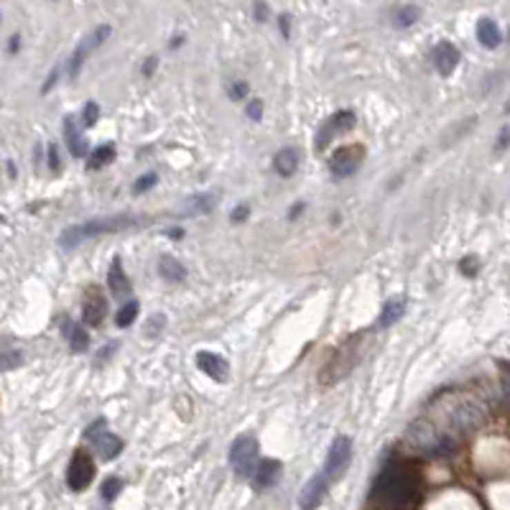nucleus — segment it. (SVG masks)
Wrapping results in <instances>:
<instances>
[{"mask_svg":"<svg viewBox=\"0 0 510 510\" xmlns=\"http://www.w3.org/2000/svg\"><path fill=\"white\" fill-rule=\"evenodd\" d=\"M159 273H161V278H166V281H171V284H179V281H184L186 278V268L182 266L176 258H171V255H161Z\"/></svg>","mask_w":510,"mask_h":510,"instance_id":"4be33fe9","label":"nucleus"},{"mask_svg":"<svg viewBox=\"0 0 510 510\" xmlns=\"http://www.w3.org/2000/svg\"><path fill=\"white\" fill-rule=\"evenodd\" d=\"M418 16H421V8H418V6H401V8H395V13H393V26L395 28H411V26L418 21Z\"/></svg>","mask_w":510,"mask_h":510,"instance_id":"a878e982","label":"nucleus"},{"mask_svg":"<svg viewBox=\"0 0 510 510\" xmlns=\"http://www.w3.org/2000/svg\"><path fill=\"white\" fill-rule=\"evenodd\" d=\"M18 46H21V36H13V39H10V43H8V51H10V54H16Z\"/></svg>","mask_w":510,"mask_h":510,"instance_id":"37998d69","label":"nucleus"},{"mask_svg":"<svg viewBox=\"0 0 510 510\" xmlns=\"http://www.w3.org/2000/svg\"><path fill=\"white\" fill-rule=\"evenodd\" d=\"M64 138H67L69 153H72L75 159L87 156V143H84V138L79 135V130H77V120L72 115L64 117Z\"/></svg>","mask_w":510,"mask_h":510,"instance_id":"a211bd4d","label":"nucleus"},{"mask_svg":"<svg viewBox=\"0 0 510 510\" xmlns=\"http://www.w3.org/2000/svg\"><path fill=\"white\" fill-rule=\"evenodd\" d=\"M406 314V302L403 299H393V302H388L380 311V317H377V329H385V326H393L398 319Z\"/></svg>","mask_w":510,"mask_h":510,"instance_id":"5701e85b","label":"nucleus"},{"mask_svg":"<svg viewBox=\"0 0 510 510\" xmlns=\"http://www.w3.org/2000/svg\"><path fill=\"white\" fill-rule=\"evenodd\" d=\"M230 467L235 469V475L251 480L255 467H258V442H255V436L243 434L235 439L233 447H230Z\"/></svg>","mask_w":510,"mask_h":510,"instance_id":"20e7f679","label":"nucleus"},{"mask_svg":"<svg viewBox=\"0 0 510 510\" xmlns=\"http://www.w3.org/2000/svg\"><path fill=\"white\" fill-rule=\"evenodd\" d=\"M120 490H123V480H120V477H108V480L102 482V490H100L102 500L112 502L117 495H120Z\"/></svg>","mask_w":510,"mask_h":510,"instance_id":"cd10ccee","label":"nucleus"},{"mask_svg":"<svg viewBox=\"0 0 510 510\" xmlns=\"http://www.w3.org/2000/svg\"><path fill=\"white\" fill-rule=\"evenodd\" d=\"M138 309H141V304L135 302V299L126 302L123 306H120V311L115 314V324L117 326H130L135 322V317H138Z\"/></svg>","mask_w":510,"mask_h":510,"instance_id":"bb28decb","label":"nucleus"},{"mask_svg":"<svg viewBox=\"0 0 510 510\" xmlns=\"http://www.w3.org/2000/svg\"><path fill=\"white\" fill-rule=\"evenodd\" d=\"M135 222H141V217H135V215H115V217H105V219H90V222H84V225H75L64 230L61 237H59V245L61 248H77V245L87 240V237H97V235H110V233H120V230H128V227H133Z\"/></svg>","mask_w":510,"mask_h":510,"instance_id":"f03ea898","label":"nucleus"},{"mask_svg":"<svg viewBox=\"0 0 510 510\" xmlns=\"http://www.w3.org/2000/svg\"><path fill=\"white\" fill-rule=\"evenodd\" d=\"M266 16H268V8L263 6V3H258V6H255V18H258L260 23H263V21H266Z\"/></svg>","mask_w":510,"mask_h":510,"instance_id":"a19ab883","label":"nucleus"},{"mask_svg":"<svg viewBox=\"0 0 510 510\" xmlns=\"http://www.w3.org/2000/svg\"><path fill=\"white\" fill-rule=\"evenodd\" d=\"M418 495V477L409 464H388L373 482L370 500L383 510H406Z\"/></svg>","mask_w":510,"mask_h":510,"instance_id":"f257e3e1","label":"nucleus"},{"mask_svg":"<svg viewBox=\"0 0 510 510\" xmlns=\"http://www.w3.org/2000/svg\"><path fill=\"white\" fill-rule=\"evenodd\" d=\"M302 212H304V202H296V207L288 212V219H296L299 215H302Z\"/></svg>","mask_w":510,"mask_h":510,"instance_id":"79ce46f5","label":"nucleus"},{"mask_svg":"<svg viewBox=\"0 0 510 510\" xmlns=\"http://www.w3.org/2000/svg\"><path fill=\"white\" fill-rule=\"evenodd\" d=\"M500 368H502V375L508 377V385H510V362H500Z\"/></svg>","mask_w":510,"mask_h":510,"instance_id":"a18cd8bd","label":"nucleus"},{"mask_svg":"<svg viewBox=\"0 0 510 510\" xmlns=\"http://www.w3.org/2000/svg\"><path fill=\"white\" fill-rule=\"evenodd\" d=\"M108 36H110V26H97L92 34L87 36V39H84V41L77 46V51L72 54V59H69V77H72V79L79 75L84 59L90 57V54H92L97 46H102V41H108Z\"/></svg>","mask_w":510,"mask_h":510,"instance_id":"9d476101","label":"nucleus"},{"mask_svg":"<svg viewBox=\"0 0 510 510\" xmlns=\"http://www.w3.org/2000/svg\"><path fill=\"white\" fill-rule=\"evenodd\" d=\"M406 442L413 452L429 454V457H442V454H452L454 452V442L449 436L436 434L434 426H429L424 421H416L411 424L409 431H406Z\"/></svg>","mask_w":510,"mask_h":510,"instance_id":"7ed1b4c3","label":"nucleus"},{"mask_svg":"<svg viewBox=\"0 0 510 510\" xmlns=\"http://www.w3.org/2000/svg\"><path fill=\"white\" fill-rule=\"evenodd\" d=\"M248 90H251V87H248V82H233L230 84V87H227V95H230V97H233V100H245V95H248Z\"/></svg>","mask_w":510,"mask_h":510,"instance_id":"473e14b6","label":"nucleus"},{"mask_svg":"<svg viewBox=\"0 0 510 510\" xmlns=\"http://www.w3.org/2000/svg\"><path fill=\"white\" fill-rule=\"evenodd\" d=\"M273 168H276V174L284 176V179L293 176L296 174V168H299V151H296V148H281V151L276 153V159H273Z\"/></svg>","mask_w":510,"mask_h":510,"instance_id":"aec40b11","label":"nucleus"},{"mask_svg":"<svg viewBox=\"0 0 510 510\" xmlns=\"http://www.w3.org/2000/svg\"><path fill=\"white\" fill-rule=\"evenodd\" d=\"M97 120H100V108H97V102H87L82 110V126L92 128V126H97Z\"/></svg>","mask_w":510,"mask_h":510,"instance_id":"c756f323","label":"nucleus"},{"mask_svg":"<svg viewBox=\"0 0 510 510\" xmlns=\"http://www.w3.org/2000/svg\"><path fill=\"white\" fill-rule=\"evenodd\" d=\"M49 168L57 174L59 168H61V161H59V151H57V143H49Z\"/></svg>","mask_w":510,"mask_h":510,"instance_id":"c9c22d12","label":"nucleus"},{"mask_svg":"<svg viewBox=\"0 0 510 510\" xmlns=\"http://www.w3.org/2000/svg\"><path fill=\"white\" fill-rule=\"evenodd\" d=\"M108 286H110V293H112V296H117V299H126L128 293H130V281H128V276L123 273L120 258H112V263H110Z\"/></svg>","mask_w":510,"mask_h":510,"instance_id":"f3484780","label":"nucleus"},{"mask_svg":"<svg viewBox=\"0 0 510 510\" xmlns=\"http://www.w3.org/2000/svg\"><path fill=\"white\" fill-rule=\"evenodd\" d=\"M156 61H159L156 57H148V59H146V64H143V75L151 77L153 72H156Z\"/></svg>","mask_w":510,"mask_h":510,"instance_id":"58836bf2","label":"nucleus"},{"mask_svg":"<svg viewBox=\"0 0 510 510\" xmlns=\"http://www.w3.org/2000/svg\"><path fill=\"white\" fill-rule=\"evenodd\" d=\"M352 128H355V112H350V110H340V112H335V115L326 120L324 126L319 128L317 148L319 151H324L326 146L332 143V138L347 133V130H352Z\"/></svg>","mask_w":510,"mask_h":510,"instance_id":"1a4fd4ad","label":"nucleus"},{"mask_svg":"<svg viewBox=\"0 0 510 510\" xmlns=\"http://www.w3.org/2000/svg\"><path fill=\"white\" fill-rule=\"evenodd\" d=\"M95 480V462L90 457L87 449H77L72 454V462H69L67 467V485L69 490H75V493H82L87 487L92 485Z\"/></svg>","mask_w":510,"mask_h":510,"instance_id":"423d86ee","label":"nucleus"},{"mask_svg":"<svg viewBox=\"0 0 510 510\" xmlns=\"http://www.w3.org/2000/svg\"><path fill=\"white\" fill-rule=\"evenodd\" d=\"M508 36H510V34H508Z\"/></svg>","mask_w":510,"mask_h":510,"instance_id":"49530a36","label":"nucleus"},{"mask_svg":"<svg viewBox=\"0 0 510 510\" xmlns=\"http://www.w3.org/2000/svg\"><path fill=\"white\" fill-rule=\"evenodd\" d=\"M161 324H164V317H161V314H159V317H153L151 319V324H146V335H159V332H161Z\"/></svg>","mask_w":510,"mask_h":510,"instance_id":"4c0bfd02","label":"nucleus"},{"mask_svg":"<svg viewBox=\"0 0 510 510\" xmlns=\"http://www.w3.org/2000/svg\"><path fill=\"white\" fill-rule=\"evenodd\" d=\"M510 146V126H505L498 135V146H495V151H505Z\"/></svg>","mask_w":510,"mask_h":510,"instance_id":"e433bc0d","label":"nucleus"},{"mask_svg":"<svg viewBox=\"0 0 510 510\" xmlns=\"http://www.w3.org/2000/svg\"><path fill=\"white\" fill-rule=\"evenodd\" d=\"M156 182H159V174H156V171H148V174H143L141 179L135 182V186H133V194H143V192H148V189H151V186L156 184Z\"/></svg>","mask_w":510,"mask_h":510,"instance_id":"7c9ffc66","label":"nucleus"},{"mask_svg":"<svg viewBox=\"0 0 510 510\" xmlns=\"http://www.w3.org/2000/svg\"><path fill=\"white\" fill-rule=\"evenodd\" d=\"M197 368L209 375L212 380H217V383H225L227 380V362L225 357H219L217 352H197Z\"/></svg>","mask_w":510,"mask_h":510,"instance_id":"2eb2a0df","label":"nucleus"},{"mask_svg":"<svg viewBox=\"0 0 510 510\" xmlns=\"http://www.w3.org/2000/svg\"><path fill=\"white\" fill-rule=\"evenodd\" d=\"M326 490H329V480H326L324 472L314 475L309 482L304 485L302 495H299V508H302V510H317L319 505L324 502Z\"/></svg>","mask_w":510,"mask_h":510,"instance_id":"f8f14e48","label":"nucleus"},{"mask_svg":"<svg viewBox=\"0 0 510 510\" xmlns=\"http://www.w3.org/2000/svg\"><path fill=\"white\" fill-rule=\"evenodd\" d=\"M61 335L69 340V347L75 352H84L87 347H90V335L84 332V326L75 324L72 319H64L61 322Z\"/></svg>","mask_w":510,"mask_h":510,"instance_id":"6ab92c4d","label":"nucleus"},{"mask_svg":"<svg viewBox=\"0 0 510 510\" xmlns=\"http://www.w3.org/2000/svg\"><path fill=\"white\" fill-rule=\"evenodd\" d=\"M251 217V204H237V207L233 209V215H230V219H233V222H245V219Z\"/></svg>","mask_w":510,"mask_h":510,"instance_id":"72a5a7b5","label":"nucleus"},{"mask_svg":"<svg viewBox=\"0 0 510 510\" xmlns=\"http://www.w3.org/2000/svg\"><path fill=\"white\" fill-rule=\"evenodd\" d=\"M215 194H197V197H192V199L186 202V207L179 212L182 217H192V215H204V212H212V207H215Z\"/></svg>","mask_w":510,"mask_h":510,"instance_id":"b1692460","label":"nucleus"},{"mask_svg":"<svg viewBox=\"0 0 510 510\" xmlns=\"http://www.w3.org/2000/svg\"><path fill=\"white\" fill-rule=\"evenodd\" d=\"M365 159V148L362 146H340L335 148L332 159H329V171L337 176V179H347L360 168Z\"/></svg>","mask_w":510,"mask_h":510,"instance_id":"6e6552de","label":"nucleus"},{"mask_svg":"<svg viewBox=\"0 0 510 510\" xmlns=\"http://www.w3.org/2000/svg\"><path fill=\"white\" fill-rule=\"evenodd\" d=\"M460 271H462V276L475 278V276H477V271H480V260H477L475 255H467V258H462Z\"/></svg>","mask_w":510,"mask_h":510,"instance_id":"2f4dec72","label":"nucleus"},{"mask_svg":"<svg viewBox=\"0 0 510 510\" xmlns=\"http://www.w3.org/2000/svg\"><path fill=\"white\" fill-rule=\"evenodd\" d=\"M102 426H105V418H97L92 426L84 431V439L95 444V449H97V454H100L102 460L110 462L115 460V457H120V452H123V439Z\"/></svg>","mask_w":510,"mask_h":510,"instance_id":"39448f33","label":"nucleus"},{"mask_svg":"<svg viewBox=\"0 0 510 510\" xmlns=\"http://www.w3.org/2000/svg\"><path fill=\"white\" fill-rule=\"evenodd\" d=\"M57 79H59V67L54 69V72H51V75H49V79H46V84H43V87H41V92H43V95L49 92L51 87H54V84H57Z\"/></svg>","mask_w":510,"mask_h":510,"instance_id":"ea45409f","label":"nucleus"},{"mask_svg":"<svg viewBox=\"0 0 510 510\" xmlns=\"http://www.w3.org/2000/svg\"><path fill=\"white\" fill-rule=\"evenodd\" d=\"M460 64V49L449 41H439L434 49V67L442 77H449Z\"/></svg>","mask_w":510,"mask_h":510,"instance_id":"4468645a","label":"nucleus"},{"mask_svg":"<svg viewBox=\"0 0 510 510\" xmlns=\"http://www.w3.org/2000/svg\"><path fill=\"white\" fill-rule=\"evenodd\" d=\"M352 460V439L350 436H337L329 452H326V462H324V475L326 480H340L344 475V469Z\"/></svg>","mask_w":510,"mask_h":510,"instance_id":"0eeeda50","label":"nucleus"},{"mask_svg":"<svg viewBox=\"0 0 510 510\" xmlns=\"http://www.w3.org/2000/svg\"><path fill=\"white\" fill-rule=\"evenodd\" d=\"M248 117L258 123L260 117H263V102H260V100H251V102H248Z\"/></svg>","mask_w":510,"mask_h":510,"instance_id":"f704fd0d","label":"nucleus"},{"mask_svg":"<svg viewBox=\"0 0 510 510\" xmlns=\"http://www.w3.org/2000/svg\"><path fill=\"white\" fill-rule=\"evenodd\" d=\"M281 34L284 39H288V16H281Z\"/></svg>","mask_w":510,"mask_h":510,"instance_id":"c03bdc74","label":"nucleus"},{"mask_svg":"<svg viewBox=\"0 0 510 510\" xmlns=\"http://www.w3.org/2000/svg\"><path fill=\"white\" fill-rule=\"evenodd\" d=\"M112 159H115V146H112V143L97 146V148L90 153V159H87V168H90V171H97V168L108 166Z\"/></svg>","mask_w":510,"mask_h":510,"instance_id":"393cba45","label":"nucleus"},{"mask_svg":"<svg viewBox=\"0 0 510 510\" xmlns=\"http://www.w3.org/2000/svg\"><path fill=\"white\" fill-rule=\"evenodd\" d=\"M477 39L485 49H498L500 46V28L495 23L493 18H482L477 23Z\"/></svg>","mask_w":510,"mask_h":510,"instance_id":"412c9836","label":"nucleus"},{"mask_svg":"<svg viewBox=\"0 0 510 510\" xmlns=\"http://www.w3.org/2000/svg\"><path fill=\"white\" fill-rule=\"evenodd\" d=\"M23 362V355L18 350H6L0 352V370H13Z\"/></svg>","mask_w":510,"mask_h":510,"instance_id":"c85d7f7f","label":"nucleus"},{"mask_svg":"<svg viewBox=\"0 0 510 510\" xmlns=\"http://www.w3.org/2000/svg\"><path fill=\"white\" fill-rule=\"evenodd\" d=\"M281 472H284V467H281L278 460H260L251 480L258 490H268V487H273L281 480Z\"/></svg>","mask_w":510,"mask_h":510,"instance_id":"dca6fc26","label":"nucleus"},{"mask_svg":"<svg viewBox=\"0 0 510 510\" xmlns=\"http://www.w3.org/2000/svg\"><path fill=\"white\" fill-rule=\"evenodd\" d=\"M449 421H452V426L457 429V431H475L477 426H482V421H485V411L480 409L477 403L464 401L452 411Z\"/></svg>","mask_w":510,"mask_h":510,"instance_id":"9b49d317","label":"nucleus"},{"mask_svg":"<svg viewBox=\"0 0 510 510\" xmlns=\"http://www.w3.org/2000/svg\"><path fill=\"white\" fill-rule=\"evenodd\" d=\"M108 314V302L97 288H90L87 299H84V309H82V319L87 326H100L102 319Z\"/></svg>","mask_w":510,"mask_h":510,"instance_id":"ddd939ff","label":"nucleus"}]
</instances>
